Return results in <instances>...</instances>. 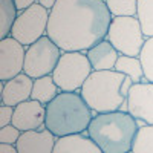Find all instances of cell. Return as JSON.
Returning a JSON list of instances; mask_svg holds the SVG:
<instances>
[{"mask_svg": "<svg viewBox=\"0 0 153 153\" xmlns=\"http://www.w3.org/2000/svg\"><path fill=\"white\" fill-rule=\"evenodd\" d=\"M130 153H153V126H139Z\"/></svg>", "mask_w": 153, "mask_h": 153, "instance_id": "19", "label": "cell"}, {"mask_svg": "<svg viewBox=\"0 0 153 153\" xmlns=\"http://www.w3.org/2000/svg\"><path fill=\"white\" fill-rule=\"evenodd\" d=\"M127 112L138 123L153 126V83L132 84L127 97Z\"/></svg>", "mask_w": 153, "mask_h": 153, "instance_id": "10", "label": "cell"}, {"mask_svg": "<svg viewBox=\"0 0 153 153\" xmlns=\"http://www.w3.org/2000/svg\"><path fill=\"white\" fill-rule=\"evenodd\" d=\"M115 71L132 78L133 84L135 83H143L144 80V71L139 57H127V55H120L118 61L115 65Z\"/></svg>", "mask_w": 153, "mask_h": 153, "instance_id": "17", "label": "cell"}, {"mask_svg": "<svg viewBox=\"0 0 153 153\" xmlns=\"http://www.w3.org/2000/svg\"><path fill=\"white\" fill-rule=\"evenodd\" d=\"M0 38H6L11 35L12 26L19 16L14 0H0Z\"/></svg>", "mask_w": 153, "mask_h": 153, "instance_id": "18", "label": "cell"}, {"mask_svg": "<svg viewBox=\"0 0 153 153\" xmlns=\"http://www.w3.org/2000/svg\"><path fill=\"white\" fill-rule=\"evenodd\" d=\"M63 51L51 40L48 35L42 37L31 46L26 48V58H25L23 72L31 78H40V76L52 75L57 68Z\"/></svg>", "mask_w": 153, "mask_h": 153, "instance_id": "7", "label": "cell"}, {"mask_svg": "<svg viewBox=\"0 0 153 153\" xmlns=\"http://www.w3.org/2000/svg\"><path fill=\"white\" fill-rule=\"evenodd\" d=\"M146 38L138 17H113L106 40L110 42L120 55L139 57Z\"/></svg>", "mask_w": 153, "mask_h": 153, "instance_id": "6", "label": "cell"}, {"mask_svg": "<svg viewBox=\"0 0 153 153\" xmlns=\"http://www.w3.org/2000/svg\"><path fill=\"white\" fill-rule=\"evenodd\" d=\"M139 60L144 71V80L153 83V37H147L139 54Z\"/></svg>", "mask_w": 153, "mask_h": 153, "instance_id": "22", "label": "cell"}, {"mask_svg": "<svg viewBox=\"0 0 153 153\" xmlns=\"http://www.w3.org/2000/svg\"><path fill=\"white\" fill-rule=\"evenodd\" d=\"M136 17L146 37H153V0H138Z\"/></svg>", "mask_w": 153, "mask_h": 153, "instance_id": "21", "label": "cell"}, {"mask_svg": "<svg viewBox=\"0 0 153 153\" xmlns=\"http://www.w3.org/2000/svg\"><path fill=\"white\" fill-rule=\"evenodd\" d=\"M34 78L26 74H20L8 81H0V104L16 107L23 101L31 100Z\"/></svg>", "mask_w": 153, "mask_h": 153, "instance_id": "12", "label": "cell"}, {"mask_svg": "<svg viewBox=\"0 0 153 153\" xmlns=\"http://www.w3.org/2000/svg\"><path fill=\"white\" fill-rule=\"evenodd\" d=\"M52 153H103V152L92 141V138L87 135V132H84V133L57 138Z\"/></svg>", "mask_w": 153, "mask_h": 153, "instance_id": "14", "label": "cell"}, {"mask_svg": "<svg viewBox=\"0 0 153 153\" xmlns=\"http://www.w3.org/2000/svg\"><path fill=\"white\" fill-rule=\"evenodd\" d=\"M61 92V89L55 83L52 75L40 76V78L34 80V87H32V95L31 100H35L42 104H49L54 98H57Z\"/></svg>", "mask_w": 153, "mask_h": 153, "instance_id": "16", "label": "cell"}, {"mask_svg": "<svg viewBox=\"0 0 153 153\" xmlns=\"http://www.w3.org/2000/svg\"><path fill=\"white\" fill-rule=\"evenodd\" d=\"M92 72L86 52H63L52 76L61 92H80Z\"/></svg>", "mask_w": 153, "mask_h": 153, "instance_id": "5", "label": "cell"}, {"mask_svg": "<svg viewBox=\"0 0 153 153\" xmlns=\"http://www.w3.org/2000/svg\"><path fill=\"white\" fill-rule=\"evenodd\" d=\"M0 153H19V150L14 144H0Z\"/></svg>", "mask_w": 153, "mask_h": 153, "instance_id": "26", "label": "cell"}, {"mask_svg": "<svg viewBox=\"0 0 153 153\" xmlns=\"http://www.w3.org/2000/svg\"><path fill=\"white\" fill-rule=\"evenodd\" d=\"M139 123L126 110L95 113L87 135L103 153H130Z\"/></svg>", "mask_w": 153, "mask_h": 153, "instance_id": "2", "label": "cell"}, {"mask_svg": "<svg viewBox=\"0 0 153 153\" xmlns=\"http://www.w3.org/2000/svg\"><path fill=\"white\" fill-rule=\"evenodd\" d=\"M45 121H46V106L35 100L23 101L22 104L14 107L12 124L22 132L42 129V127H45Z\"/></svg>", "mask_w": 153, "mask_h": 153, "instance_id": "11", "label": "cell"}, {"mask_svg": "<svg viewBox=\"0 0 153 153\" xmlns=\"http://www.w3.org/2000/svg\"><path fill=\"white\" fill-rule=\"evenodd\" d=\"M126 75L117 71H94L81 87V97L95 113L127 112V97L123 94Z\"/></svg>", "mask_w": 153, "mask_h": 153, "instance_id": "4", "label": "cell"}, {"mask_svg": "<svg viewBox=\"0 0 153 153\" xmlns=\"http://www.w3.org/2000/svg\"><path fill=\"white\" fill-rule=\"evenodd\" d=\"M94 71H115L120 52L115 49L109 40H103L86 52Z\"/></svg>", "mask_w": 153, "mask_h": 153, "instance_id": "15", "label": "cell"}, {"mask_svg": "<svg viewBox=\"0 0 153 153\" xmlns=\"http://www.w3.org/2000/svg\"><path fill=\"white\" fill-rule=\"evenodd\" d=\"M112 19L104 0H58L46 35L63 52H87L106 40Z\"/></svg>", "mask_w": 153, "mask_h": 153, "instance_id": "1", "label": "cell"}, {"mask_svg": "<svg viewBox=\"0 0 153 153\" xmlns=\"http://www.w3.org/2000/svg\"><path fill=\"white\" fill-rule=\"evenodd\" d=\"M58 2V0H37V3L38 5H42L45 9H48V11H51L54 6H55V3Z\"/></svg>", "mask_w": 153, "mask_h": 153, "instance_id": "27", "label": "cell"}, {"mask_svg": "<svg viewBox=\"0 0 153 153\" xmlns=\"http://www.w3.org/2000/svg\"><path fill=\"white\" fill-rule=\"evenodd\" d=\"M112 17H136L138 0H104Z\"/></svg>", "mask_w": 153, "mask_h": 153, "instance_id": "20", "label": "cell"}, {"mask_svg": "<svg viewBox=\"0 0 153 153\" xmlns=\"http://www.w3.org/2000/svg\"><path fill=\"white\" fill-rule=\"evenodd\" d=\"M12 118H14V107L5 104L0 106V127L12 124Z\"/></svg>", "mask_w": 153, "mask_h": 153, "instance_id": "24", "label": "cell"}, {"mask_svg": "<svg viewBox=\"0 0 153 153\" xmlns=\"http://www.w3.org/2000/svg\"><path fill=\"white\" fill-rule=\"evenodd\" d=\"M16 2V6L19 11H23V9H28L29 6H32L34 3H37V0H14Z\"/></svg>", "mask_w": 153, "mask_h": 153, "instance_id": "25", "label": "cell"}, {"mask_svg": "<svg viewBox=\"0 0 153 153\" xmlns=\"http://www.w3.org/2000/svg\"><path fill=\"white\" fill-rule=\"evenodd\" d=\"M49 11L42 5L34 3L28 9L19 11L17 20L12 26L11 37H14L25 48L31 46L48 34Z\"/></svg>", "mask_w": 153, "mask_h": 153, "instance_id": "8", "label": "cell"}, {"mask_svg": "<svg viewBox=\"0 0 153 153\" xmlns=\"http://www.w3.org/2000/svg\"><path fill=\"white\" fill-rule=\"evenodd\" d=\"M55 143L57 136L45 126L38 130L22 132L16 146L19 153H52Z\"/></svg>", "mask_w": 153, "mask_h": 153, "instance_id": "13", "label": "cell"}, {"mask_svg": "<svg viewBox=\"0 0 153 153\" xmlns=\"http://www.w3.org/2000/svg\"><path fill=\"white\" fill-rule=\"evenodd\" d=\"M26 48L14 37L0 38V81H8L23 74Z\"/></svg>", "mask_w": 153, "mask_h": 153, "instance_id": "9", "label": "cell"}, {"mask_svg": "<svg viewBox=\"0 0 153 153\" xmlns=\"http://www.w3.org/2000/svg\"><path fill=\"white\" fill-rule=\"evenodd\" d=\"M95 112L87 106L80 92H60L46 104L45 126L57 138L84 133L94 120Z\"/></svg>", "mask_w": 153, "mask_h": 153, "instance_id": "3", "label": "cell"}, {"mask_svg": "<svg viewBox=\"0 0 153 153\" xmlns=\"http://www.w3.org/2000/svg\"><path fill=\"white\" fill-rule=\"evenodd\" d=\"M22 130H19L14 124H9L5 127H0V143L2 144H17Z\"/></svg>", "mask_w": 153, "mask_h": 153, "instance_id": "23", "label": "cell"}]
</instances>
